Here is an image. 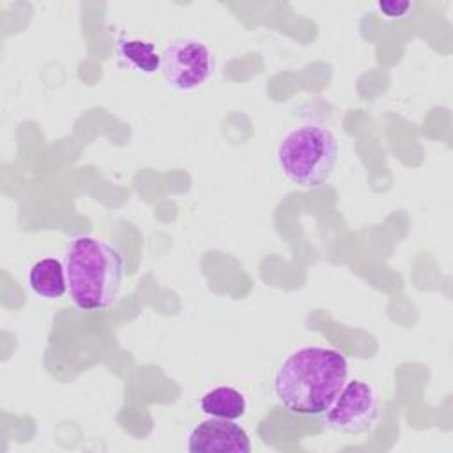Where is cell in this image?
Listing matches in <instances>:
<instances>
[{
  "label": "cell",
  "instance_id": "obj_6",
  "mask_svg": "<svg viewBox=\"0 0 453 453\" xmlns=\"http://www.w3.org/2000/svg\"><path fill=\"white\" fill-rule=\"evenodd\" d=\"M191 453H250L248 432L232 419L207 418L196 423L188 435Z\"/></svg>",
  "mask_w": 453,
  "mask_h": 453
},
{
  "label": "cell",
  "instance_id": "obj_2",
  "mask_svg": "<svg viewBox=\"0 0 453 453\" xmlns=\"http://www.w3.org/2000/svg\"><path fill=\"white\" fill-rule=\"evenodd\" d=\"M67 292L83 311L110 308L122 288L124 258L110 242L94 237H76L64 253Z\"/></svg>",
  "mask_w": 453,
  "mask_h": 453
},
{
  "label": "cell",
  "instance_id": "obj_1",
  "mask_svg": "<svg viewBox=\"0 0 453 453\" xmlns=\"http://www.w3.org/2000/svg\"><path fill=\"white\" fill-rule=\"evenodd\" d=\"M349 380L347 357L331 347L304 345L274 373V395L296 416L324 414Z\"/></svg>",
  "mask_w": 453,
  "mask_h": 453
},
{
  "label": "cell",
  "instance_id": "obj_7",
  "mask_svg": "<svg viewBox=\"0 0 453 453\" xmlns=\"http://www.w3.org/2000/svg\"><path fill=\"white\" fill-rule=\"evenodd\" d=\"M32 292L42 299H58L67 292V276L64 262L46 257L37 260L28 273Z\"/></svg>",
  "mask_w": 453,
  "mask_h": 453
},
{
  "label": "cell",
  "instance_id": "obj_10",
  "mask_svg": "<svg viewBox=\"0 0 453 453\" xmlns=\"http://www.w3.org/2000/svg\"><path fill=\"white\" fill-rule=\"evenodd\" d=\"M379 9L386 18L396 19V18H403L405 12L411 9L409 2H393V0H384L379 2Z\"/></svg>",
  "mask_w": 453,
  "mask_h": 453
},
{
  "label": "cell",
  "instance_id": "obj_3",
  "mask_svg": "<svg viewBox=\"0 0 453 453\" xmlns=\"http://www.w3.org/2000/svg\"><path fill=\"white\" fill-rule=\"evenodd\" d=\"M340 145L326 124L304 120L287 129L276 147V161L283 177L297 188L319 189L333 175Z\"/></svg>",
  "mask_w": 453,
  "mask_h": 453
},
{
  "label": "cell",
  "instance_id": "obj_5",
  "mask_svg": "<svg viewBox=\"0 0 453 453\" xmlns=\"http://www.w3.org/2000/svg\"><path fill=\"white\" fill-rule=\"evenodd\" d=\"M324 414L327 425L340 434H366L373 428L379 418L377 391L363 379H350Z\"/></svg>",
  "mask_w": 453,
  "mask_h": 453
},
{
  "label": "cell",
  "instance_id": "obj_8",
  "mask_svg": "<svg viewBox=\"0 0 453 453\" xmlns=\"http://www.w3.org/2000/svg\"><path fill=\"white\" fill-rule=\"evenodd\" d=\"M115 50L120 62L134 73L150 76L161 69V55L150 41L126 35L117 41Z\"/></svg>",
  "mask_w": 453,
  "mask_h": 453
},
{
  "label": "cell",
  "instance_id": "obj_9",
  "mask_svg": "<svg viewBox=\"0 0 453 453\" xmlns=\"http://www.w3.org/2000/svg\"><path fill=\"white\" fill-rule=\"evenodd\" d=\"M246 409L244 395L232 386L212 388L200 398V411L209 418L235 421L246 414Z\"/></svg>",
  "mask_w": 453,
  "mask_h": 453
},
{
  "label": "cell",
  "instance_id": "obj_4",
  "mask_svg": "<svg viewBox=\"0 0 453 453\" xmlns=\"http://www.w3.org/2000/svg\"><path fill=\"white\" fill-rule=\"evenodd\" d=\"M161 71L166 83L180 92L203 85L214 73L211 48L196 37H180L161 53Z\"/></svg>",
  "mask_w": 453,
  "mask_h": 453
}]
</instances>
